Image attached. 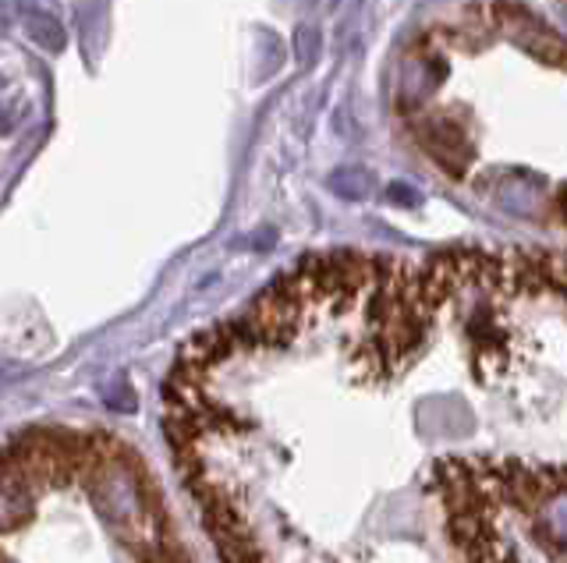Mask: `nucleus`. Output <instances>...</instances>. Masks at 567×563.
I'll use <instances>...</instances> for the list:
<instances>
[{"label": "nucleus", "instance_id": "nucleus-3", "mask_svg": "<svg viewBox=\"0 0 567 563\" xmlns=\"http://www.w3.org/2000/svg\"><path fill=\"white\" fill-rule=\"evenodd\" d=\"M390 202H398V206H419V191L415 188H408V185H390Z\"/></svg>", "mask_w": 567, "mask_h": 563}, {"label": "nucleus", "instance_id": "nucleus-2", "mask_svg": "<svg viewBox=\"0 0 567 563\" xmlns=\"http://www.w3.org/2000/svg\"><path fill=\"white\" fill-rule=\"evenodd\" d=\"M29 37H32V40H40V43L50 46V50H61V46H64V32H61V25L53 22V19H47V14H32V19H29Z\"/></svg>", "mask_w": 567, "mask_h": 563}, {"label": "nucleus", "instance_id": "nucleus-4", "mask_svg": "<svg viewBox=\"0 0 567 563\" xmlns=\"http://www.w3.org/2000/svg\"><path fill=\"white\" fill-rule=\"evenodd\" d=\"M11 128V117L4 114V111H0V132H8Z\"/></svg>", "mask_w": 567, "mask_h": 563}, {"label": "nucleus", "instance_id": "nucleus-1", "mask_svg": "<svg viewBox=\"0 0 567 563\" xmlns=\"http://www.w3.org/2000/svg\"><path fill=\"white\" fill-rule=\"evenodd\" d=\"M330 188L344 199H362L369 191V178H365V170H341L330 178Z\"/></svg>", "mask_w": 567, "mask_h": 563}]
</instances>
